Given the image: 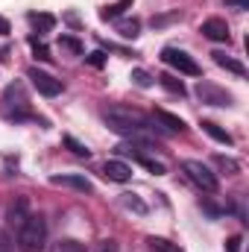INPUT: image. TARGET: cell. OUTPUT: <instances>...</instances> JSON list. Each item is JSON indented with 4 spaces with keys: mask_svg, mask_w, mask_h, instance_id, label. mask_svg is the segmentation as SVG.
Here are the masks:
<instances>
[{
    "mask_svg": "<svg viewBox=\"0 0 249 252\" xmlns=\"http://www.w3.org/2000/svg\"><path fill=\"white\" fill-rule=\"evenodd\" d=\"M27 217H30V202H27V196H18L15 202H9V208H6V226H9V229L18 232Z\"/></svg>",
    "mask_w": 249,
    "mask_h": 252,
    "instance_id": "obj_10",
    "label": "cell"
},
{
    "mask_svg": "<svg viewBox=\"0 0 249 252\" xmlns=\"http://www.w3.org/2000/svg\"><path fill=\"white\" fill-rule=\"evenodd\" d=\"M103 176H106L109 182H129V179H132V167H129L126 161L109 158V161L103 164Z\"/></svg>",
    "mask_w": 249,
    "mask_h": 252,
    "instance_id": "obj_12",
    "label": "cell"
},
{
    "mask_svg": "<svg viewBox=\"0 0 249 252\" xmlns=\"http://www.w3.org/2000/svg\"><path fill=\"white\" fill-rule=\"evenodd\" d=\"M53 252H85V247H82L79 241H70V238H67V241H59V244L53 247Z\"/></svg>",
    "mask_w": 249,
    "mask_h": 252,
    "instance_id": "obj_24",
    "label": "cell"
},
{
    "mask_svg": "<svg viewBox=\"0 0 249 252\" xmlns=\"http://www.w3.org/2000/svg\"><path fill=\"white\" fill-rule=\"evenodd\" d=\"M226 252H241V238H238V235H232V238L226 241Z\"/></svg>",
    "mask_w": 249,
    "mask_h": 252,
    "instance_id": "obj_31",
    "label": "cell"
},
{
    "mask_svg": "<svg viewBox=\"0 0 249 252\" xmlns=\"http://www.w3.org/2000/svg\"><path fill=\"white\" fill-rule=\"evenodd\" d=\"M199 32L205 35V38H211V41H220V44H229V24L223 21V18H208V21H202V27H199Z\"/></svg>",
    "mask_w": 249,
    "mask_h": 252,
    "instance_id": "obj_9",
    "label": "cell"
},
{
    "mask_svg": "<svg viewBox=\"0 0 249 252\" xmlns=\"http://www.w3.org/2000/svg\"><path fill=\"white\" fill-rule=\"evenodd\" d=\"M226 6H232V9H238V12H247L249 9V0H223Z\"/></svg>",
    "mask_w": 249,
    "mask_h": 252,
    "instance_id": "obj_30",
    "label": "cell"
},
{
    "mask_svg": "<svg viewBox=\"0 0 249 252\" xmlns=\"http://www.w3.org/2000/svg\"><path fill=\"white\" fill-rule=\"evenodd\" d=\"M211 56H214V64H220L223 70H229V73H235V76H247V67H244V62L232 59L229 53H223V50H214Z\"/></svg>",
    "mask_w": 249,
    "mask_h": 252,
    "instance_id": "obj_13",
    "label": "cell"
},
{
    "mask_svg": "<svg viewBox=\"0 0 249 252\" xmlns=\"http://www.w3.org/2000/svg\"><path fill=\"white\" fill-rule=\"evenodd\" d=\"M103 121L109 124L112 132L118 135H126L129 141L135 144H150V138L144 132L153 129V121L141 112V109H132V106H121V103H112L103 109Z\"/></svg>",
    "mask_w": 249,
    "mask_h": 252,
    "instance_id": "obj_1",
    "label": "cell"
},
{
    "mask_svg": "<svg viewBox=\"0 0 249 252\" xmlns=\"http://www.w3.org/2000/svg\"><path fill=\"white\" fill-rule=\"evenodd\" d=\"M132 82H135L138 88H150V85H153V76H150L147 70L138 67V70H132Z\"/></svg>",
    "mask_w": 249,
    "mask_h": 252,
    "instance_id": "obj_25",
    "label": "cell"
},
{
    "mask_svg": "<svg viewBox=\"0 0 249 252\" xmlns=\"http://www.w3.org/2000/svg\"><path fill=\"white\" fill-rule=\"evenodd\" d=\"M50 185H59V188H73V190H79V193H91V190H94V185H91L85 176H79V173L50 176Z\"/></svg>",
    "mask_w": 249,
    "mask_h": 252,
    "instance_id": "obj_11",
    "label": "cell"
},
{
    "mask_svg": "<svg viewBox=\"0 0 249 252\" xmlns=\"http://www.w3.org/2000/svg\"><path fill=\"white\" fill-rule=\"evenodd\" d=\"M118 35L121 38H138L141 35V21L138 18H118Z\"/></svg>",
    "mask_w": 249,
    "mask_h": 252,
    "instance_id": "obj_16",
    "label": "cell"
},
{
    "mask_svg": "<svg viewBox=\"0 0 249 252\" xmlns=\"http://www.w3.org/2000/svg\"><path fill=\"white\" fill-rule=\"evenodd\" d=\"M121 205L129 208V211H135V214H147V202H141L135 193H124V196H121Z\"/></svg>",
    "mask_w": 249,
    "mask_h": 252,
    "instance_id": "obj_22",
    "label": "cell"
},
{
    "mask_svg": "<svg viewBox=\"0 0 249 252\" xmlns=\"http://www.w3.org/2000/svg\"><path fill=\"white\" fill-rule=\"evenodd\" d=\"M214 161H217V167H223L226 173H241V164H238L235 158H226V156H217Z\"/></svg>",
    "mask_w": 249,
    "mask_h": 252,
    "instance_id": "obj_26",
    "label": "cell"
},
{
    "mask_svg": "<svg viewBox=\"0 0 249 252\" xmlns=\"http://www.w3.org/2000/svg\"><path fill=\"white\" fill-rule=\"evenodd\" d=\"M129 6H132V0H118V3H109V6H103V9H100V18H103V21H118V18L124 15Z\"/></svg>",
    "mask_w": 249,
    "mask_h": 252,
    "instance_id": "obj_17",
    "label": "cell"
},
{
    "mask_svg": "<svg viewBox=\"0 0 249 252\" xmlns=\"http://www.w3.org/2000/svg\"><path fill=\"white\" fill-rule=\"evenodd\" d=\"M27 21H30V24H32V30H35V32H41V35H44V32H50V30L56 27V15H50V12H30V15H27Z\"/></svg>",
    "mask_w": 249,
    "mask_h": 252,
    "instance_id": "obj_14",
    "label": "cell"
},
{
    "mask_svg": "<svg viewBox=\"0 0 249 252\" xmlns=\"http://www.w3.org/2000/svg\"><path fill=\"white\" fill-rule=\"evenodd\" d=\"M62 144L67 147V150H70V153H73V156H79V158H88V156H91V150H88L85 144H79V141H76L73 135H64Z\"/></svg>",
    "mask_w": 249,
    "mask_h": 252,
    "instance_id": "obj_21",
    "label": "cell"
},
{
    "mask_svg": "<svg viewBox=\"0 0 249 252\" xmlns=\"http://www.w3.org/2000/svg\"><path fill=\"white\" fill-rule=\"evenodd\" d=\"M147 244H150L153 252H185L179 244H173V241H167V238H156V235H150Z\"/></svg>",
    "mask_w": 249,
    "mask_h": 252,
    "instance_id": "obj_19",
    "label": "cell"
},
{
    "mask_svg": "<svg viewBox=\"0 0 249 252\" xmlns=\"http://www.w3.org/2000/svg\"><path fill=\"white\" fill-rule=\"evenodd\" d=\"M27 79L35 85V91L38 94H44V97H56V94H62V79H56L53 73H47V70H38V67H30L27 70Z\"/></svg>",
    "mask_w": 249,
    "mask_h": 252,
    "instance_id": "obj_7",
    "label": "cell"
},
{
    "mask_svg": "<svg viewBox=\"0 0 249 252\" xmlns=\"http://www.w3.org/2000/svg\"><path fill=\"white\" fill-rule=\"evenodd\" d=\"M91 252H121V247H118V241H115V238H106V241H100Z\"/></svg>",
    "mask_w": 249,
    "mask_h": 252,
    "instance_id": "obj_27",
    "label": "cell"
},
{
    "mask_svg": "<svg viewBox=\"0 0 249 252\" xmlns=\"http://www.w3.org/2000/svg\"><path fill=\"white\" fill-rule=\"evenodd\" d=\"M85 62L91 64V67H103V64H106V53H103V50H94V53L85 56Z\"/></svg>",
    "mask_w": 249,
    "mask_h": 252,
    "instance_id": "obj_28",
    "label": "cell"
},
{
    "mask_svg": "<svg viewBox=\"0 0 249 252\" xmlns=\"http://www.w3.org/2000/svg\"><path fill=\"white\" fill-rule=\"evenodd\" d=\"M0 35H9V21L0 15Z\"/></svg>",
    "mask_w": 249,
    "mask_h": 252,
    "instance_id": "obj_33",
    "label": "cell"
},
{
    "mask_svg": "<svg viewBox=\"0 0 249 252\" xmlns=\"http://www.w3.org/2000/svg\"><path fill=\"white\" fill-rule=\"evenodd\" d=\"M18 247L21 252H44L47 247V223L41 214H30L24 226L18 229Z\"/></svg>",
    "mask_w": 249,
    "mask_h": 252,
    "instance_id": "obj_3",
    "label": "cell"
},
{
    "mask_svg": "<svg viewBox=\"0 0 249 252\" xmlns=\"http://www.w3.org/2000/svg\"><path fill=\"white\" fill-rule=\"evenodd\" d=\"M196 97L205 103V106H232V94L226 91V88H220V85H214V82H208V79H199L196 82Z\"/></svg>",
    "mask_w": 249,
    "mask_h": 252,
    "instance_id": "obj_6",
    "label": "cell"
},
{
    "mask_svg": "<svg viewBox=\"0 0 249 252\" xmlns=\"http://www.w3.org/2000/svg\"><path fill=\"white\" fill-rule=\"evenodd\" d=\"M161 62L170 64V67L179 70V73H185V76H202L199 62H196L193 56H187L185 50H179V47H164V50H161Z\"/></svg>",
    "mask_w": 249,
    "mask_h": 252,
    "instance_id": "obj_5",
    "label": "cell"
},
{
    "mask_svg": "<svg viewBox=\"0 0 249 252\" xmlns=\"http://www.w3.org/2000/svg\"><path fill=\"white\" fill-rule=\"evenodd\" d=\"M182 170H185V176L196 185L199 190H205V193H214L217 190V176H214V170L208 167V164H202V161H196V158H187L182 161Z\"/></svg>",
    "mask_w": 249,
    "mask_h": 252,
    "instance_id": "obj_4",
    "label": "cell"
},
{
    "mask_svg": "<svg viewBox=\"0 0 249 252\" xmlns=\"http://www.w3.org/2000/svg\"><path fill=\"white\" fill-rule=\"evenodd\" d=\"M30 47H32V56H35L38 62H50V59H53V56H50V50H47V44H44L41 38H35V35H32V38H30Z\"/></svg>",
    "mask_w": 249,
    "mask_h": 252,
    "instance_id": "obj_23",
    "label": "cell"
},
{
    "mask_svg": "<svg viewBox=\"0 0 249 252\" xmlns=\"http://www.w3.org/2000/svg\"><path fill=\"white\" fill-rule=\"evenodd\" d=\"M199 126H202V132H205V135H211L214 141H220V144H226V147H232V144H235V138H232L223 126H217L214 121H202Z\"/></svg>",
    "mask_w": 249,
    "mask_h": 252,
    "instance_id": "obj_15",
    "label": "cell"
},
{
    "mask_svg": "<svg viewBox=\"0 0 249 252\" xmlns=\"http://www.w3.org/2000/svg\"><path fill=\"white\" fill-rule=\"evenodd\" d=\"M0 112H3V118L6 121H38V124H44L38 115H32V109H30V97H27V91H24V82H9L6 85V91H3V97H0Z\"/></svg>",
    "mask_w": 249,
    "mask_h": 252,
    "instance_id": "obj_2",
    "label": "cell"
},
{
    "mask_svg": "<svg viewBox=\"0 0 249 252\" xmlns=\"http://www.w3.org/2000/svg\"><path fill=\"white\" fill-rule=\"evenodd\" d=\"M59 47L67 50L70 56H82V53H85L82 41H79V38H73V35H59Z\"/></svg>",
    "mask_w": 249,
    "mask_h": 252,
    "instance_id": "obj_20",
    "label": "cell"
},
{
    "mask_svg": "<svg viewBox=\"0 0 249 252\" xmlns=\"http://www.w3.org/2000/svg\"><path fill=\"white\" fill-rule=\"evenodd\" d=\"M0 252H12V244H9L6 232H0Z\"/></svg>",
    "mask_w": 249,
    "mask_h": 252,
    "instance_id": "obj_32",
    "label": "cell"
},
{
    "mask_svg": "<svg viewBox=\"0 0 249 252\" xmlns=\"http://www.w3.org/2000/svg\"><path fill=\"white\" fill-rule=\"evenodd\" d=\"M170 21H179V12H170V15H156V18H153V27H164V24H170Z\"/></svg>",
    "mask_w": 249,
    "mask_h": 252,
    "instance_id": "obj_29",
    "label": "cell"
},
{
    "mask_svg": "<svg viewBox=\"0 0 249 252\" xmlns=\"http://www.w3.org/2000/svg\"><path fill=\"white\" fill-rule=\"evenodd\" d=\"M153 129H158V132H164V135H182L185 132V121L179 118V115H170V112H164V109H156L153 112Z\"/></svg>",
    "mask_w": 249,
    "mask_h": 252,
    "instance_id": "obj_8",
    "label": "cell"
},
{
    "mask_svg": "<svg viewBox=\"0 0 249 252\" xmlns=\"http://www.w3.org/2000/svg\"><path fill=\"white\" fill-rule=\"evenodd\" d=\"M158 82H161V88H167L170 94H179V97H185L187 94V88H185V82L182 79H176V76H170V73H161V76H156Z\"/></svg>",
    "mask_w": 249,
    "mask_h": 252,
    "instance_id": "obj_18",
    "label": "cell"
}]
</instances>
